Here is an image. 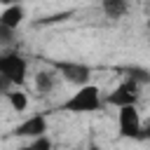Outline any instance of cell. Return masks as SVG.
I'll use <instances>...</instances> for the list:
<instances>
[{
	"instance_id": "obj_12",
	"label": "cell",
	"mask_w": 150,
	"mask_h": 150,
	"mask_svg": "<svg viewBox=\"0 0 150 150\" xmlns=\"http://www.w3.org/2000/svg\"><path fill=\"white\" fill-rule=\"evenodd\" d=\"M124 73H127V77H131V80L141 82L143 87L150 82V70H148V68H141V66H131V68H127Z\"/></svg>"
},
{
	"instance_id": "obj_3",
	"label": "cell",
	"mask_w": 150,
	"mask_h": 150,
	"mask_svg": "<svg viewBox=\"0 0 150 150\" xmlns=\"http://www.w3.org/2000/svg\"><path fill=\"white\" fill-rule=\"evenodd\" d=\"M141 89H143L141 82H136V80H131V77L124 75V80L117 82V84L105 94V103H108V105H115V108L136 105L138 98H141Z\"/></svg>"
},
{
	"instance_id": "obj_6",
	"label": "cell",
	"mask_w": 150,
	"mask_h": 150,
	"mask_svg": "<svg viewBox=\"0 0 150 150\" xmlns=\"http://www.w3.org/2000/svg\"><path fill=\"white\" fill-rule=\"evenodd\" d=\"M61 82H63V80H61V75L56 73L54 66H52V68H40V70L33 75V89H35V94H38L40 98L52 96V94L59 89Z\"/></svg>"
},
{
	"instance_id": "obj_8",
	"label": "cell",
	"mask_w": 150,
	"mask_h": 150,
	"mask_svg": "<svg viewBox=\"0 0 150 150\" xmlns=\"http://www.w3.org/2000/svg\"><path fill=\"white\" fill-rule=\"evenodd\" d=\"M23 19H26V7L21 5V2H16V5H7V7H2V12H0V28L2 30H19V26L23 23Z\"/></svg>"
},
{
	"instance_id": "obj_13",
	"label": "cell",
	"mask_w": 150,
	"mask_h": 150,
	"mask_svg": "<svg viewBox=\"0 0 150 150\" xmlns=\"http://www.w3.org/2000/svg\"><path fill=\"white\" fill-rule=\"evenodd\" d=\"M138 141H150V120L143 122V129H141V138Z\"/></svg>"
},
{
	"instance_id": "obj_1",
	"label": "cell",
	"mask_w": 150,
	"mask_h": 150,
	"mask_svg": "<svg viewBox=\"0 0 150 150\" xmlns=\"http://www.w3.org/2000/svg\"><path fill=\"white\" fill-rule=\"evenodd\" d=\"M105 105V94L101 91L98 84H84L77 87L66 101H61L54 110L56 112H73V115H89V112H98Z\"/></svg>"
},
{
	"instance_id": "obj_10",
	"label": "cell",
	"mask_w": 150,
	"mask_h": 150,
	"mask_svg": "<svg viewBox=\"0 0 150 150\" xmlns=\"http://www.w3.org/2000/svg\"><path fill=\"white\" fill-rule=\"evenodd\" d=\"M5 98H7V103H9V108H12L14 112H26V108H28V96H26L23 87H9V89L5 91Z\"/></svg>"
},
{
	"instance_id": "obj_15",
	"label": "cell",
	"mask_w": 150,
	"mask_h": 150,
	"mask_svg": "<svg viewBox=\"0 0 150 150\" xmlns=\"http://www.w3.org/2000/svg\"><path fill=\"white\" fill-rule=\"evenodd\" d=\"M87 150H103V148H101V145H96V143H91V145H89Z\"/></svg>"
},
{
	"instance_id": "obj_4",
	"label": "cell",
	"mask_w": 150,
	"mask_h": 150,
	"mask_svg": "<svg viewBox=\"0 0 150 150\" xmlns=\"http://www.w3.org/2000/svg\"><path fill=\"white\" fill-rule=\"evenodd\" d=\"M52 66L56 68V73L61 75V80H63L66 84H73L75 89H77V87H84V84L91 82V68H89L87 63L59 59V61H52Z\"/></svg>"
},
{
	"instance_id": "obj_14",
	"label": "cell",
	"mask_w": 150,
	"mask_h": 150,
	"mask_svg": "<svg viewBox=\"0 0 150 150\" xmlns=\"http://www.w3.org/2000/svg\"><path fill=\"white\" fill-rule=\"evenodd\" d=\"M2 2V7H7V5H16V2H21V0H0Z\"/></svg>"
},
{
	"instance_id": "obj_5",
	"label": "cell",
	"mask_w": 150,
	"mask_h": 150,
	"mask_svg": "<svg viewBox=\"0 0 150 150\" xmlns=\"http://www.w3.org/2000/svg\"><path fill=\"white\" fill-rule=\"evenodd\" d=\"M141 129H143V117H141V112H138L136 105H122V108H117V134L122 138L138 141L141 138Z\"/></svg>"
},
{
	"instance_id": "obj_16",
	"label": "cell",
	"mask_w": 150,
	"mask_h": 150,
	"mask_svg": "<svg viewBox=\"0 0 150 150\" xmlns=\"http://www.w3.org/2000/svg\"><path fill=\"white\" fill-rule=\"evenodd\" d=\"M148 28H150V19H148Z\"/></svg>"
},
{
	"instance_id": "obj_11",
	"label": "cell",
	"mask_w": 150,
	"mask_h": 150,
	"mask_svg": "<svg viewBox=\"0 0 150 150\" xmlns=\"http://www.w3.org/2000/svg\"><path fill=\"white\" fill-rule=\"evenodd\" d=\"M19 150H54V143L52 138L45 134V136H38V138H30L26 145H21Z\"/></svg>"
},
{
	"instance_id": "obj_7",
	"label": "cell",
	"mask_w": 150,
	"mask_h": 150,
	"mask_svg": "<svg viewBox=\"0 0 150 150\" xmlns=\"http://www.w3.org/2000/svg\"><path fill=\"white\" fill-rule=\"evenodd\" d=\"M47 115L45 112H35L30 117H26L23 122H19L14 127V136L16 138H38V136H45L47 134Z\"/></svg>"
},
{
	"instance_id": "obj_2",
	"label": "cell",
	"mask_w": 150,
	"mask_h": 150,
	"mask_svg": "<svg viewBox=\"0 0 150 150\" xmlns=\"http://www.w3.org/2000/svg\"><path fill=\"white\" fill-rule=\"evenodd\" d=\"M28 59L16 52V49H5L0 56V77H2V87L5 91L9 87H23L28 80Z\"/></svg>"
},
{
	"instance_id": "obj_9",
	"label": "cell",
	"mask_w": 150,
	"mask_h": 150,
	"mask_svg": "<svg viewBox=\"0 0 150 150\" xmlns=\"http://www.w3.org/2000/svg\"><path fill=\"white\" fill-rule=\"evenodd\" d=\"M101 12L110 21H120L129 12V0H101Z\"/></svg>"
}]
</instances>
